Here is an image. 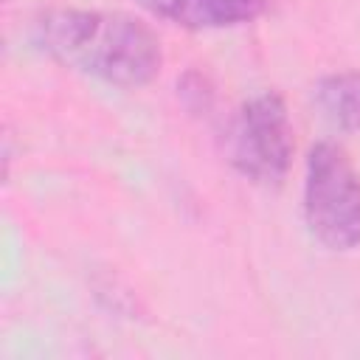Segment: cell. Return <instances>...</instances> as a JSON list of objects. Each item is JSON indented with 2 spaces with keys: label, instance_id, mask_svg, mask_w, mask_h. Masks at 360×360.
<instances>
[{
  "label": "cell",
  "instance_id": "obj_5",
  "mask_svg": "<svg viewBox=\"0 0 360 360\" xmlns=\"http://www.w3.org/2000/svg\"><path fill=\"white\" fill-rule=\"evenodd\" d=\"M312 101L332 129L360 132V70L323 76L312 87Z\"/></svg>",
  "mask_w": 360,
  "mask_h": 360
},
{
  "label": "cell",
  "instance_id": "obj_1",
  "mask_svg": "<svg viewBox=\"0 0 360 360\" xmlns=\"http://www.w3.org/2000/svg\"><path fill=\"white\" fill-rule=\"evenodd\" d=\"M34 39L56 62L127 90L149 84L163 62L155 31L121 11H48L37 20Z\"/></svg>",
  "mask_w": 360,
  "mask_h": 360
},
{
  "label": "cell",
  "instance_id": "obj_3",
  "mask_svg": "<svg viewBox=\"0 0 360 360\" xmlns=\"http://www.w3.org/2000/svg\"><path fill=\"white\" fill-rule=\"evenodd\" d=\"M228 152L233 169L259 183L278 186L292 160V124L278 93H259L245 101L231 124Z\"/></svg>",
  "mask_w": 360,
  "mask_h": 360
},
{
  "label": "cell",
  "instance_id": "obj_4",
  "mask_svg": "<svg viewBox=\"0 0 360 360\" xmlns=\"http://www.w3.org/2000/svg\"><path fill=\"white\" fill-rule=\"evenodd\" d=\"M158 20H169L174 25L191 31L208 28H231L256 20L267 0H135Z\"/></svg>",
  "mask_w": 360,
  "mask_h": 360
},
{
  "label": "cell",
  "instance_id": "obj_2",
  "mask_svg": "<svg viewBox=\"0 0 360 360\" xmlns=\"http://www.w3.org/2000/svg\"><path fill=\"white\" fill-rule=\"evenodd\" d=\"M304 219L309 233L329 250L360 245V174L335 141H321L307 155Z\"/></svg>",
  "mask_w": 360,
  "mask_h": 360
}]
</instances>
